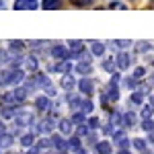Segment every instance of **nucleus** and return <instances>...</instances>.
<instances>
[{
  "label": "nucleus",
  "mask_w": 154,
  "mask_h": 154,
  "mask_svg": "<svg viewBox=\"0 0 154 154\" xmlns=\"http://www.w3.org/2000/svg\"><path fill=\"white\" fill-rule=\"evenodd\" d=\"M66 101H68V105H70V109H74V111H82V113H91V111L95 109V105H93V101H91L88 97L70 95V93H68V97H66Z\"/></svg>",
  "instance_id": "nucleus-1"
},
{
  "label": "nucleus",
  "mask_w": 154,
  "mask_h": 154,
  "mask_svg": "<svg viewBox=\"0 0 154 154\" xmlns=\"http://www.w3.org/2000/svg\"><path fill=\"white\" fill-rule=\"evenodd\" d=\"M27 88L25 86H14L12 91H8L6 95H4V101H6V105H14V107H19V105H23L25 101H27Z\"/></svg>",
  "instance_id": "nucleus-2"
},
{
  "label": "nucleus",
  "mask_w": 154,
  "mask_h": 154,
  "mask_svg": "<svg viewBox=\"0 0 154 154\" xmlns=\"http://www.w3.org/2000/svg\"><path fill=\"white\" fill-rule=\"evenodd\" d=\"M14 125L17 128H29V125H33L35 123V115L31 113V111H25V109H19V113L14 115Z\"/></svg>",
  "instance_id": "nucleus-3"
},
{
  "label": "nucleus",
  "mask_w": 154,
  "mask_h": 154,
  "mask_svg": "<svg viewBox=\"0 0 154 154\" xmlns=\"http://www.w3.org/2000/svg\"><path fill=\"white\" fill-rule=\"evenodd\" d=\"M49 54L56 60H72L70 48H66V45H62V43H54V45L49 48Z\"/></svg>",
  "instance_id": "nucleus-4"
},
{
  "label": "nucleus",
  "mask_w": 154,
  "mask_h": 154,
  "mask_svg": "<svg viewBox=\"0 0 154 154\" xmlns=\"http://www.w3.org/2000/svg\"><path fill=\"white\" fill-rule=\"evenodd\" d=\"M78 91H80L84 97H91L95 93V80H93L91 76H82V78L78 80Z\"/></svg>",
  "instance_id": "nucleus-5"
},
{
  "label": "nucleus",
  "mask_w": 154,
  "mask_h": 154,
  "mask_svg": "<svg viewBox=\"0 0 154 154\" xmlns=\"http://www.w3.org/2000/svg\"><path fill=\"white\" fill-rule=\"evenodd\" d=\"M35 107H37V111H39V113H49V111L54 109L51 97H48V95L37 97V99H35Z\"/></svg>",
  "instance_id": "nucleus-6"
},
{
  "label": "nucleus",
  "mask_w": 154,
  "mask_h": 154,
  "mask_svg": "<svg viewBox=\"0 0 154 154\" xmlns=\"http://www.w3.org/2000/svg\"><path fill=\"white\" fill-rule=\"evenodd\" d=\"M54 123H56V121H54V117L41 119V121L35 125V131H37V134H43V136H45V134H48V136H51V131H54Z\"/></svg>",
  "instance_id": "nucleus-7"
},
{
  "label": "nucleus",
  "mask_w": 154,
  "mask_h": 154,
  "mask_svg": "<svg viewBox=\"0 0 154 154\" xmlns=\"http://www.w3.org/2000/svg\"><path fill=\"white\" fill-rule=\"evenodd\" d=\"M23 70L29 72V74H35V72L39 70V60H37L33 54L25 56V60H23Z\"/></svg>",
  "instance_id": "nucleus-8"
},
{
  "label": "nucleus",
  "mask_w": 154,
  "mask_h": 154,
  "mask_svg": "<svg viewBox=\"0 0 154 154\" xmlns=\"http://www.w3.org/2000/svg\"><path fill=\"white\" fill-rule=\"evenodd\" d=\"M58 131L62 136H70L72 131H74V121L68 117H60L58 119Z\"/></svg>",
  "instance_id": "nucleus-9"
},
{
  "label": "nucleus",
  "mask_w": 154,
  "mask_h": 154,
  "mask_svg": "<svg viewBox=\"0 0 154 154\" xmlns=\"http://www.w3.org/2000/svg\"><path fill=\"white\" fill-rule=\"evenodd\" d=\"M115 62H117V70H128L131 64H134V60H131V56L128 51H119Z\"/></svg>",
  "instance_id": "nucleus-10"
},
{
  "label": "nucleus",
  "mask_w": 154,
  "mask_h": 154,
  "mask_svg": "<svg viewBox=\"0 0 154 154\" xmlns=\"http://www.w3.org/2000/svg\"><path fill=\"white\" fill-rule=\"evenodd\" d=\"M37 6V0H14V11H35Z\"/></svg>",
  "instance_id": "nucleus-11"
},
{
  "label": "nucleus",
  "mask_w": 154,
  "mask_h": 154,
  "mask_svg": "<svg viewBox=\"0 0 154 154\" xmlns=\"http://www.w3.org/2000/svg\"><path fill=\"white\" fill-rule=\"evenodd\" d=\"M68 48L72 51V60H80V56L84 54V43L82 41H68Z\"/></svg>",
  "instance_id": "nucleus-12"
},
{
  "label": "nucleus",
  "mask_w": 154,
  "mask_h": 154,
  "mask_svg": "<svg viewBox=\"0 0 154 154\" xmlns=\"http://www.w3.org/2000/svg\"><path fill=\"white\" fill-rule=\"evenodd\" d=\"M49 138H51V144H54V148H56L58 152H62V150H68V142L64 140V136H62V134H51Z\"/></svg>",
  "instance_id": "nucleus-13"
},
{
  "label": "nucleus",
  "mask_w": 154,
  "mask_h": 154,
  "mask_svg": "<svg viewBox=\"0 0 154 154\" xmlns=\"http://www.w3.org/2000/svg\"><path fill=\"white\" fill-rule=\"evenodd\" d=\"M60 86L64 88V93H70L74 86H78V82L74 80V76H70V74H64V76H62V80H60Z\"/></svg>",
  "instance_id": "nucleus-14"
},
{
  "label": "nucleus",
  "mask_w": 154,
  "mask_h": 154,
  "mask_svg": "<svg viewBox=\"0 0 154 154\" xmlns=\"http://www.w3.org/2000/svg\"><path fill=\"white\" fill-rule=\"evenodd\" d=\"M74 70L78 72L80 76H88V74H93V64L91 62H78L74 66Z\"/></svg>",
  "instance_id": "nucleus-15"
},
{
  "label": "nucleus",
  "mask_w": 154,
  "mask_h": 154,
  "mask_svg": "<svg viewBox=\"0 0 154 154\" xmlns=\"http://www.w3.org/2000/svg\"><path fill=\"white\" fill-rule=\"evenodd\" d=\"M35 134H31V131H27V134H21V146L23 148H33L35 146Z\"/></svg>",
  "instance_id": "nucleus-16"
},
{
  "label": "nucleus",
  "mask_w": 154,
  "mask_h": 154,
  "mask_svg": "<svg viewBox=\"0 0 154 154\" xmlns=\"http://www.w3.org/2000/svg\"><path fill=\"white\" fill-rule=\"evenodd\" d=\"M17 113H19V109H17L14 105H6V107L0 109V117H2V119H14Z\"/></svg>",
  "instance_id": "nucleus-17"
},
{
  "label": "nucleus",
  "mask_w": 154,
  "mask_h": 154,
  "mask_svg": "<svg viewBox=\"0 0 154 154\" xmlns=\"http://www.w3.org/2000/svg\"><path fill=\"white\" fill-rule=\"evenodd\" d=\"M113 142L119 144L121 148H128V142H130V140L125 138V131H123V130H115V131H113Z\"/></svg>",
  "instance_id": "nucleus-18"
},
{
  "label": "nucleus",
  "mask_w": 154,
  "mask_h": 154,
  "mask_svg": "<svg viewBox=\"0 0 154 154\" xmlns=\"http://www.w3.org/2000/svg\"><path fill=\"white\" fill-rule=\"evenodd\" d=\"M54 70H56V72H62V74H70L72 62H70V60H60L58 64L54 66Z\"/></svg>",
  "instance_id": "nucleus-19"
},
{
  "label": "nucleus",
  "mask_w": 154,
  "mask_h": 154,
  "mask_svg": "<svg viewBox=\"0 0 154 154\" xmlns=\"http://www.w3.org/2000/svg\"><path fill=\"white\" fill-rule=\"evenodd\" d=\"M111 142H107V140H101V142L95 144V152L97 154H111Z\"/></svg>",
  "instance_id": "nucleus-20"
},
{
  "label": "nucleus",
  "mask_w": 154,
  "mask_h": 154,
  "mask_svg": "<svg viewBox=\"0 0 154 154\" xmlns=\"http://www.w3.org/2000/svg\"><path fill=\"white\" fill-rule=\"evenodd\" d=\"M136 113L134 111H125L123 113V123H121V128H134L136 125Z\"/></svg>",
  "instance_id": "nucleus-21"
},
{
  "label": "nucleus",
  "mask_w": 154,
  "mask_h": 154,
  "mask_svg": "<svg viewBox=\"0 0 154 154\" xmlns=\"http://www.w3.org/2000/svg\"><path fill=\"white\" fill-rule=\"evenodd\" d=\"M23 41H8V51L11 54H14V56H23Z\"/></svg>",
  "instance_id": "nucleus-22"
},
{
  "label": "nucleus",
  "mask_w": 154,
  "mask_h": 154,
  "mask_svg": "<svg viewBox=\"0 0 154 154\" xmlns=\"http://www.w3.org/2000/svg\"><path fill=\"white\" fill-rule=\"evenodd\" d=\"M91 54L93 56H103L105 54V43L103 41H91Z\"/></svg>",
  "instance_id": "nucleus-23"
},
{
  "label": "nucleus",
  "mask_w": 154,
  "mask_h": 154,
  "mask_svg": "<svg viewBox=\"0 0 154 154\" xmlns=\"http://www.w3.org/2000/svg\"><path fill=\"white\" fill-rule=\"evenodd\" d=\"M0 86H11V68H0Z\"/></svg>",
  "instance_id": "nucleus-24"
},
{
  "label": "nucleus",
  "mask_w": 154,
  "mask_h": 154,
  "mask_svg": "<svg viewBox=\"0 0 154 154\" xmlns=\"http://www.w3.org/2000/svg\"><path fill=\"white\" fill-rule=\"evenodd\" d=\"M144 99H146V95H144V93H140V91H134V93H131L130 95V103L131 105H142L144 103Z\"/></svg>",
  "instance_id": "nucleus-25"
},
{
  "label": "nucleus",
  "mask_w": 154,
  "mask_h": 154,
  "mask_svg": "<svg viewBox=\"0 0 154 154\" xmlns=\"http://www.w3.org/2000/svg\"><path fill=\"white\" fill-rule=\"evenodd\" d=\"M12 60V54L8 49H0V68H4V66H8Z\"/></svg>",
  "instance_id": "nucleus-26"
},
{
  "label": "nucleus",
  "mask_w": 154,
  "mask_h": 154,
  "mask_svg": "<svg viewBox=\"0 0 154 154\" xmlns=\"http://www.w3.org/2000/svg\"><path fill=\"white\" fill-rule=\"evenodd\" d=\"M41 6H43L45 11H58L60 6H62V0H43Z\"/></svg>",
  "instance_id": "nucleus-27"
},
{
  "label": "nucleus",
  "mask_w": 154,
  "mask_h": 154,
  "mask_svg": "<svg viewBox=\"0 0 154 154\" xmlns=\"http://www.w3.org/2000/svg\"><path fill=\"white\" fill-rule=\"evenodd\" d=\"M12 142H14V134H12V131H11V134L6 131L4 136H0V146H2V148H8Z\"/></svg>",
  "instance_id": "nucleus-28"
},
{
  "label": "nucleus",
  "mask_w": 154,
  "mask_h": 154,
  "mask_svg": "<svg viewBox=\"0 0 154 154\" xmlns=\"http://www.w3.org/2000/svg\"><path fill=\"white\" fill-rule=\"evenodd\" d=\"M117 68V62H115V58H107L105 62H103V70L109 72V74H113V70Z\"/></svg>",
  "instance_id": "nucleus-29"
},
{
  "label": "nucleus",
  "mask_w": 154,
  "mask_h": 154,
  "mask_svg": "<svg viewBox=\"0 0 154 154\" xmlns=\"http://www.w3.org/2000/svg\"><path fill=\"white\" fill-rule=\"evenodd\" d=\"M72 121H74L76 125H80V123H86L88 119H86V113H82V111H74V115H72Z\"/></svg>",
  "instance_id": "nucleus-30"
},
{
  "label": "nucleus",
  "mask_w": 154,
  "mask_h": 154,
  "mask_svg": "<svg viewBox=\"0 0 154 154\" xmlns=\"http://www.w3.org/2000/svg\"><path fill=\"white\" fill-rule=\"evenodd\" d=\"M68 148L78 152V150H80V136H72L70 140H68Z\"/></svg>",
  "instance_id": "nucleus-31"
},
{
  "label": "nucleus",
  "mask_w": 154,
  "mask_h": 154,
  "mask_svg": "<svg viewBox=\"0 0 154 154\" xmlns=\"http://www.w3.org/2000/svg\"><path fill=\"white\" fill-rule=\"evenodd\" d=\"M142 130L144 131H148V134H152L154 131V119H142Z\"/></svg>",
  "instance_id": "nucleus-32"
},
{
  "label": "nucleus",
  "mask_w": 154,
  "mask_h": 154,
  "mask_svg": "<svg viewBox=\"0 0 154 154\" xmlns=\"http://www.w3.org/2000/svg\"><path fill=\"white\" fill-rule=\"evenodd\" d=\"M152 111H154V107H152V105H144V107H142V111H140L142 119H150V117H152Z\"/></svg>",
  "instance_id": "nucleus-33"
},
{
  "label": "nucleus",
  "mask_w": 154,
  "mask_h": 154,
  "mask_svg": "<svg viewBox=\"0 0 154 154\" xmlns=\"http://www.w3.org/2000/svg\"><path fill=\"white\" fill-rule=\"evenodd\" d=\"M131 142H134V148H136V150H140V152L146 150V140H142V138H134Z\"/></svg>",
  "instance_id": "nucleus-34"
},
{
  "label": "nucleus",
  "mask_w": 154,
  "mask_h": 154,
  "mask_svg": "<svg viewBox=\"0 0 154 154\" xmlns=\"http://www.w3.org/2000/svg\"><path fill=\"white\" fill-rule=\"evenodd\" d=\"M150 48H152V45H150L148 41H138V43H136V51H138V54H144V51H148Z\"/></svg>",
  "instance_id": "nucleus-35"
},
{
  "label": "nucleus",
  "mask_w": 154,
  "mask_h": 154,
  "mask_svg": "<svg viewBox=\"0 0 154 154\" xmlns=\"http://www.w3.org/2000/svg\"><path fill=\"white\" fill-rule=\"evenodd\" d=\"M131 76H134L136 80H142L144 76H146V68H144V66H138V68L134 70V74H131Z\"/></svg>",
  "instance_id": "nucleus-36"
},
{
  "label": "nucleus",
  "mask_w": 154,
  "mask_h": 154,
  "mask_svg": "<svg viewBox=\"0 0 154 154\" xmlns=\"http://www.w3.org/2000/svg\"><path fill=\"white\" fill-rule=\"evenodd\" d=\"M86 123H88V128H91L93 131L101 128V121H99V117H88V121H86Z\"/></svg>",
  "instance_id": "nucleus-37"
},
{
  "label": "nucleus",
  "mask_w": 154,
  "mask_h": 154,
  "mask_svg": "<svg viewBox=\"0 0 154 154\" xmlns=\"http://www.w3.org/2000/svg\"><path fill=\"white\" fill-rule=\"evenodd\" d=\"M130 45H131V41H128V39H119V41H115V48H119L121 51H125Z\"/></svg>",
  "instance_id": "nucleus-38"
},
{
  "label": "nucleus",
  "mask_w": 154,
  "mask_h": 154,
  "mask_svg": "<svg viewBox=\"0 0 154 154\" xmlns=\"http://www.w3.org/2000/svg\"><path fill=\"white\" fill-rule=\"evenodd\" d=\"M43 91H45V95H48V97H51V99H54V97L58 95V93H56V88H54V86H51V84H49V86H45V88H43Z\"/></svg>",
  "instance_id": "nucleus-39"
},
{
  "label": "nucleus",
  "mask_w": 154,
  "mask_h": 154,
  "mask_svg": "<svg viewBox=\"0 0 154 154\" xmlns=\"http://www.w3.org/2000/svg\"><path fill=\"white\" fill-rule=\"evenodd\" d=\"M93 0H72V4H76V6H86V4H91Z\"/></svg>",
  "instance_id": "nucleus-40"
},
{
  "label": "nucleus",
  "mask_w": 154,
  "mask_h": 154,
  "mask_svg": "<svg viewBox=\"0 0 154 154\" xmlns=\"http://www.w3.org/2000/svg\"><path fill=\"white\" fill-rule=\"evenodd\" d=\"M6 134V125H4V121L0 119V136H4Z\"/></svg>",
  "instance_id": "nucleus-41"
},
{
  "label": "nucleus",
  "mask_w": 154,
  "mask_h": 154,
  "mask_svg": "<svg viewBox=\"0 0 154 154\" xmlns=\"http://www.w3.org/2000/svg\"><path fill=\"white\" fill-rule=\"evenodd\" d=\"M117 154H130V152H128V150H125V148H121V150H119Z\"/></svg>",
  "instance_id": "nucleus-42"
},
{
  "label": "nucleus",
  "mask_w": 154,
  "mask_h": 154,
  "mask_svg": "<svg viewBox=\"0 0 154 154\" xmlns=\"http://www.w3.org/2000/svg\"><path fill=\"white\" fill-rule=\"evenodd\" d=\"M150 105L154 107V93H152V95H150Z\"/></svg>",
  "instance_id": "nucleus-43"
},
{
  "label": "nucleus",
  "mask_w": 154,
  "mask_h": 154,
  "mask_svg": "<svg viewBox=\"0 0 154 154\" xmlns=\"http://www.w3.org/2000/svg\"><path fill=\"white\" fill-rule=\"evenodd\" d=\"M58 154H68V152H66V150H62V152H58Z\"/></svg>",
  "instance_id": "nucleus-44"
},
{
  "label": "nucleus",
  "mask_w": 154,
  "mask_h": 154,
  "mask_svg": "<svg viewBox=\"0 0 154 154\" xmlns=\"http://www.w3.org/2000/svg\"><path fill=\"white\" fill-rule=\"evenodd\" d=\"M2 6H4V2H2V0H0V8H2Z\"/></svg>",
  "instance_id": "nucleus-45"
},
{
  "label": "nucleus",
  "mask_w": 154,
  "mask_h": 154,
  "mask_svg": "<svg viewBox=\"0 0 154 154\" xmlns=\"http://www.w3.org/2000/svg\"><path fill=\"white\" fill-rule=\"evenodd\" d=\"M0 152H2V146H0Z\"/></svg>",
  "instance_id": "nucleus-46"
}]
</instances>
